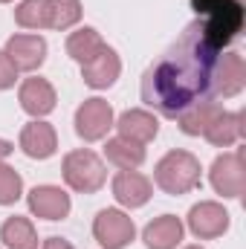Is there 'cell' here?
Returning <instances> with one entry per match:
<instances>
[{"label": "cell", "mask_w": 246, "mask_h": 249, "mask_svg": "<svg viewBox=\"0 0 246 249\" xmlns=\"http://www.w3.org/2000/svg\"><path fill=\"white\" fill-rule=\"evenodd\" d=\"M0 241L6 249H38V232L29 217H6L0 226Z\"/></svg>", "instance_id": "cell-19"}, {"label": "cell", "mask_w": 246, "mask_h": 249, "mask_svg": "<svg viewBox=\"0 0 246 249\" xmlns=\"http://www.w3.org/2000/svg\"><path fill=\"white\" fill-rule=\"evenodd\" d=\"M12 151H15V145H12L9 139H0V162H3V160L12 154Z\"/></svg>", "instance_id": "cell-27"}, {"label": "cell", "mask_w": 246, "mask_h": 249, "mask_svg": "<svg viewBox=\"0 0 246 249\" xmlns=\"http://www.w3.org/2000/svg\"><path fill=\"white\" fill-rule=\"evenodd\" d=\"M209 177H211V186H214L217 194H223V197H229V200L241 197L244 188H246L244 151L238 148V151H226V154H220V157L211 162Z\"/></svg>", "instance_id": "cell-5"}, {"label": "cell", "mask_w": 246, "mask_h": 249, "mask_svg": "<svg viewBox=\"0 0 246 249\" xmlns=\"http://www.w3.org/2000/svg\"><path fill=\"white\" fill-rule=\"evenodd\" d=\"M93 235L102 249H124L133 241L136 226L119 209H102L93 220Z\"/></svg>", "instance_id": "cell-7"}, {"label": "cell", "mask_w": 246, "mask_h": 249, "mask_svg": "<svg viewBox=\"0 0 246 249\" xmlns=\"http://www.w3.org/2000/svg\"><path fill=\"white\" fill-rule=\"evenodd\" d=\"M116 130H119V136L130 139V142H136V145H148L151 139H157V133H159V122H157L154 113L136 107V110H124L122 116L116 119Z\"/></svg>", "instance_id": "cell-16"}, {"label": "cell", "mask_w": 246, "mask_h": 249, "mask_svg": "<svg viewBox=\"0 0 246 249\" xmlns=\"http://www.w3.org/2000/svg\"><path fill=\"white\" fill-rule=\"evenodd\" d=\"M58 148V136H55V127L50 122H35L23 124L20 130V151L29 157V160H50Z\"/></svg>", "instance_id": "cell-13"}, {"label": "cell", "mask_w": 246, "mask_h": 249, "mask_svg": "<svg viewBox=\"0 0 246 249\" xmlns=\"http://www.w3.org/2000/svg\"><path fill=\"white\" fill-rule=\"evenodd\" d=\"M154 180L165 194H188L200 186V160L191 151H168L157 168H154Z\"/></svg>", "instance_id": "cell-3"}, {"label": "cell", "mask_w": 246, "mask_h": 249, "mask_svg": "<svg viewBox=\"0 0 246 249\" xmlns=\"http://www.w3.org/2000/svg\"><path fill=\"white\" fill-rule=\"evenodd\" d=\"M9 61L15 64L18 72H35L41 64L47 61V41L41 35H12L6 41V50Z\"/></svg>", "instance_id": "cell-9"}, {"label": "cell", "mask_w": 246, "mask_h": 249, "mask_svg": "<svg viewBox=\"0 0 246 249\" xmlns=\"http://www.w3.org/2000/svg\"><path fill=\"white\" fill-rule=\"evenodd\" d=\"M142 241L148 249H177L183 241V223L174 214H159L142 229Z\"/></svg>", "instance_id": "cell-17"}, {"label": "cell", "mask_w": 246, "mask_h": 249, "mask_svg": "<svg viewBox=\"0 0 246 249\" xmlns=\"http://www.w3.org/2000/svg\"><path fill=\"white\" fill-rule=\"evenodd\" d=\"M203 136H206L214 148H232V145L244 136V113H241V110H235V113L220 110V116L203 130Z\"/></svg>", "instance_id": "cell-18"}, {"label": "cell", "mask_w": 246, "mask_h": 249, "mask_svg": "<svg viewBox=\"0 0 246 249\" xmlns=\"http://www.w3.org/2000/svg\"><path fill=\"white\" fill-rule=\"evenodd\" d=\"M0 3H12V0H0Z\"/></svg>", "instance_id": "cell-29"}, {"label": "cell", "mask_w": 246, "mask_h": 249, "mask_svg": "<svg viewBox=\"0 0 246 249\" xmlns=\"http://www.w3.org/2000/svg\"><path fill=\"white\" fill-rule=\"evenodd\" d=\"M102 47H105V41H102V35L93 26H84V29H78V32H72L67 38V55L78 64L90 61Z\"/></svg>", "instance_id": "cell-22"}, {"label": "cell", "mask_w": 246, "mask_h": 249, "mask_svg": "<svg viewBox=\"0 0 246 249\" xmlns=\"http://www.w3.org/2000/svg\"><path fill=\"white\" fill-rule=\"evenodd\" d=\"M151 194H154L151 180L145 174H139V171H119L113 177V197H116V203L124 206V209L145 206L151 200Z\"/></svg>", "instance_id": "cell-15"}, {"label": "cell", "mask_w": 246, "mask_h": 249, "mask_svg": "<svg viewBox=\"0 0 246 249\" xmlns=\"http://www.w3.org/2000/svg\"><path fill=\"white\" fill-rule=\"evenodd\" d=\"M15 20L23 29H70L81 20V0H23Z\"/></svg>", "instance_id": "cell-2"}, {"label": "cell", "mask_w": 246, "mask_h": 249, "mask_svg": "<svg viewBox=\"0 0 246 249\" xmlns=\"http://www.w3.org/2000/svg\"><path fill=\"white\" fill-rule=\"evenodd\" d=\"M18 102H20V107L29 113V116H35V119H41V116H47V113H53L55 110V87L47 81V78H26L23 84H20V90H18Z\"/></svg>", "instance_id": "cell-12"}, {"label": "cell", "mask_w": 246, "mask_h": 249, "mask_svg": "<svg viewBox=\"0 0 246 249\" xmlns=\"http://www.w3.org/2000/svg\"><path fill=\"white\" fill-rule=\"evenodd\" d=\"M226 3H232V0H191V9L197 12V18H209L217 9H223Z\"/></svg>", "instance_id": "cell-25"}, {"label": "cell", "mask_w": 246, "mask_h": 249, "mask_svg": "<svg viewBox=\"0 0 246 249\" xmlns=\"http://www.w3.org/2000/svg\"><path fill=\"white\" fill-rule=\"evenodd\" d=\"M15 81H18V70H15V64L9 61V55L0 50V90L15 87Z\"/></svg>", "instance_id": "cell-24"}, {"label": "cell", "mask_w": 246, "mask_h": 249, "mask_svg": "<svg viewBox=\"0 0 246 249\" xmlns=\"http://www.w3.org/2000/svg\"><path fill=\"white\" fill-rule=\"evenodd\" d=\"M188 229L200 241L220 238L229 229V212L220 203H214V200H203V203L191 206V212H188Z\"/></svg>", "instance_id": "cell-8"}, {"label": "cell", "mask_w": 246, "mask_h": 249, "mask_svg": "<svg viewBox=\"0 0 246 249\" xmlns=\"http://www.w3.org/2000/svg\"><path fill=\"white\" fill-rule=\"evenodd\" d=\"M105 157H107V162H113L122 171H136L145 162V145H136L124 136H113L105 145Z\"/></svg>", "instance_id": "cell-20"}, {"label": "cell", "mask_w": 246, "mask_h": 249, "mask_svg": "<svg viewBox=\"0 0 246 249\" xmlns=\"http://www.w3.org/2000/svg\"><path fill=\"white\" fill-rule=\"evenodd\" d=\"M23 194V177L12 168L0 162V206H12L18 203Z\"/></svg>", "instance_id": "cell-23"}, {"label": "cell", "mask_w": 246, "mask_h": 249, "mask_svg": "<svg viewBox=\"0 0 246 249\" xmlns=\"http://www.w3.org/2000/svg\"><path fill=\"white\" fill-rule=\"evenodd\" d=\"M246 87V64L238 53H220L214 67V96H238Z\"/></svg>", "instance_id": "cell-14"}, {"label": "cell", "mask_w": 246, "mask_h": 249, "mask_svg": "<svg viewBox=\"0 0 246 249\" xmlns=\"http://www.w3.org/2000/svg\"><path fill=\"white\" fill-rule=\"evenodd\" d=\"M220 50H214L200 18L188 23L183 35L168 47V53L151 64L142 75V102L165 119H177L197 102L214 99V67Z\"/></svg>", "instance_id": "cell-1"}, {"label": "cell", "mask_w": 246, "mask_h": 249, "mask_svg": "<svg viewBox=\"0 0 246 249\" xmlns=\"http://www.w3.org/2000/svg\"><path fill=\"white\" fill-rule=\"evenodd\" d=\"M119 72H122V61H119L116 50L107 47V44H105L90 61L81 64V78H84V84L93 87V90H107V87L119 78Z\"/></svg>", "instance_id": "cell-10"}, {"label": "cell", "mask_w": 246, "mask_h": 249, "mask_svg": "<svg viewBox=\"0 0 246 249\" xmlns=\"http://www.w3.org/2000/svg\"><path fill=\"white\" fill-rule=\"evenodd\" d=\"M185 249H200V247H185Z\"/></svg>", "instance_id": "cell-28"}, {"label": "cell", "mask_w": 246, "mask_h": 249, "mask_svg": "<svg viewBox=\"0 0 246 249\" xmlns=\"http://www.w3.org/2000/svg\"><path fill=\"white\" fill-rule=\"evenodd\" d=\"M220 110H223V107H220L214 99L197 102V105H191L188 110H183V113L177 116V124H180V130H183L185 136H200L209 124L220 116Z\"/></svg>", "instance_id": "cell-21"}, {"label": "cell", "mask_w": 246, "mask_h": 249, "mask_svg": "<svg viewBox=\"0 0 246 249\" xmlns=\"http://www.w3.org/2000/svg\"><path fill=\"white\" fill-rule=\"evenodd\" d=\"M61 174H64V183L72 191H78V194H96L107 180V168H105L102 157L87 151V148L70 151L64 157Z\"/></svg>", "instance_id": "cell-4"}, {"label": "cell", "mask_w": 246, "mask_h": 249, "mask_svg": "<svg viewBox=\"0 0 246 249\" xmlns=\"http://www.w3.org/2000/svg\"><path fill=\"white\" fill-rule=\"evenodd\" d=\"M113 127V107L93 96V99H84L75 110V133L84 139V142H99L107 136V130Z\"/></svg>", "instance_id": "cell-6"}, {"label": "cell", "mask_w": 246, "mask_h": 249, "mask_svg": "<svg viewBox=\"0 0 246 249\" xmlns=\"http://www.w3.org/2000/svg\"><path fill=\"white\" fill-rule=\"evenodd\" d=\"M26 203H29V212L44 220H64L72 209L70 194L61 186H35L26 194Z\"/></svg>", "instance_id": "cell-11"}, {"label": "cell", "mask_w": 246, "mask_h": 249, "mask_svg": "<svg viewBox=\"0 0 246 249\" xmlns=\"http://www.w3.org/2000/svg\"><path fill=\"white\" fill-rule=\"evenodd\" d=\"M41 249H75V247H72L70 241H64V238H47Z\"/></svg>", "instance_id": "cell-26"}]
</instances>
